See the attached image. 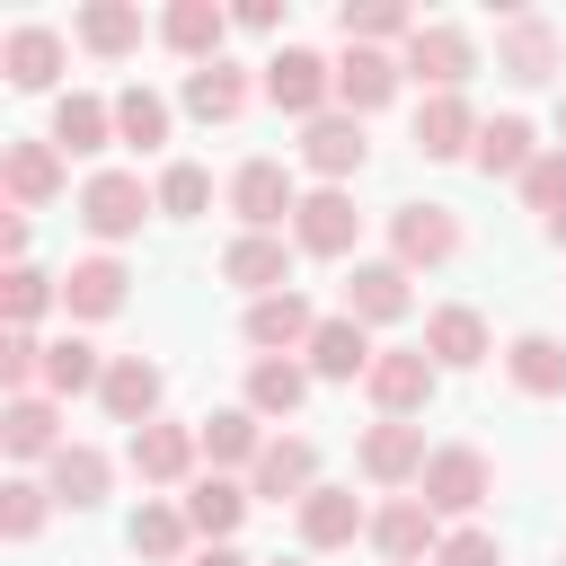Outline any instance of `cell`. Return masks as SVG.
Here are the masks:
<instances>
[{
    "label": "cell",
    "instance_id": "cell-21",
    "mask_svg": "<svg viewBox=\"0 0 566 566\" xmlns=\"http://www.w3.org/2000/svg\"><path fill=\"white\" fill-rule=\"evenodd\" d=\"M62 62H71L62 27H9V35H0V71H9V88H53Z\"/></svg>",
    "mask_w": 566,
    "mask_h": 566
},
{
    "label": "cell",
    "instance_id": "cell-24",
    "mask_svg": "<svg viewBox=\"0 0 566 566\" xmlns=\"http://www.w3.org/2000/svg\"><path fill=\"white\" fill-rule=\"evenodd\" d=\"M256 424H265L256 407H212V416L195 424V442H203L212 478H221V469H256V451H265V433H256Z\"/></svg>",
    "mask_w": 566,
    "mask_h": 566
},
{
    "label": "cell",
    "instance_id": "cell-54",
    "mask_svg": "<svg viewBox=\"0 0 566 566\" xmlns=\"http://www.w3.org/2000/svg\"><path fill=\"white\" fill-rule=\"evenodd\" d=\"M557 566H566V557H557Z\"/></svg>",
    "mask_w": 566,
    "mask_h": 566
},
{
    "label": "cell",
    "instance_id": "cell-49",
    "mask_svg": "<svg viewBox=\"0 0 566 566\" xmlns=\"http://www.w3.org/2000/svg\"><path fill=\"white\" fill-rule=\"evenodd\" d=\"M186 566H265V557H239V548H230V539H212V548H195V557H186Z\"/></svg>",
    "mask_w": 566,
    "mask_h": 566
},
{
    "label": "cell",
    "instance_id": "cell-53",
    "mask_svg": "<svg viewBox=\"0 0 566 566\" xmlns=\"http://www.w3.org/2000/svg\"><path fill=\"white\" fill-rule=\"evenodd\" d=\"M265 566H301V557H265Z\"/></svg>",
    "mask_w": 566,
    "mask_h": 566
},
{
    "label": "cell",
    "instance_id": "cell-14",
    "mask_svg": "<svg viewBox=\"0 0 566 566\" xmlns=\"http://www.w3.org/2000/svg\"><path fill=\"white\" fill-rule=\"evenodd\" d=\"M221 283H239L248 301H265V292H292V248H283L274 230H239V239L221 248Z\"/></svg>",
    "mask_w": 566,
    "mask_h": 566
},
{
    "label": "cell",
    "instance_id": "cell-10",
    "mask_svg": "<svg viewBox=\"0 0 566 566\" xmlns=\"http://www.w3.org/2000/svg\"><path fill=\"white\" fill-rule=\"evenodd\" d=\"M433 380H442V363H433L424 345H389V354L371 363V380H363V389H371V407H380V416H416V407L433 398Z\"/></svg>",
    "mask_w": 566,
    "mask_h": 566
},
{
    "label": "cell",
    "instance_id": "cell-23",
    "mask_svg": "<svg viewBox=\"0 0 566 566\" xmlns=\"http://www.w3.org/2000/svg\"><path fill=\"white\" fill-rule=\"evenodd\" d=\"M310 336H318V310L301 301V292H265V301H248V345L256 354H310Z\"/></svg>",
    "mask_w": 566,
    "mask_h": 566
},
{
    "label": "cell",
    "instance_id": "cell-13",
    "mask_svg": "<svg viewBox=\"0 0 566 566\" xmlns=\"http://www.w3.org/2000/svg\"><path fill=\"white\" fill-rule=\"evenodd\" d=\"M371 548H380L389 566H424V557L442 548V513H433L424 495H398V504L371 513Z\"/></svg>",
    "mask_w": 566,
    "mask_h": 566
},
{
    "label": "cell",
    "instance_id": "cell-22",
    "mask_svg": "<svg viewBox=\"0 0 566 566\" xmlns=\"http://www.w3.org/2000/svg\"><path fill=\"white\" fill-rule=\"evenodd\" d=\"M0 186H9L18 212H44V203L62 195V150H53V142H9V150H0Z\"/></svg>",
    "mask_w": 566,
    "mask_h": 566
},
{
    "label": "cell",
    "instance_id": "cell-6",
    "mask_svg": "<svg viewBox=\"0 0 566 566\" xmlns=\"http://www.w3.org/2000/svg\"><path fill=\"white\" fill-rule=\"evenodd\" d=\"M354 239H363V212H354L345 186L301 195V212H292V248H301V256H354Z\"/></svg>",
    "mask_w": 566,
    "mask_h": 566
},
{
    "label": "cell",
    "instance_id": "cell-47",
    "mask_svg": "<svg viewBox=\"0 0 566 566\" xmlns=\"http://www.w3.org/2000/svg\"><path fill=\"white\" fill-rule=\"evenodd\" d=\"M433 566H504V548H495V531H478V522H460V531H442V548H433Z\"/></svg>",
    "mask_w": 566,
    "mask_h": 566
},
{
    "label": "cell",
    "instance_id": "cell-5",
    "mask_svg": "<svg viewBox=\"0 0 566 566\" xmlns=\"http://www.w3.org/2000/svg\"><path fill=\"white\" fill-rule=\"evenodd\" d=\"M265 97H274L283 115L318 124V115H327V97H336V62H318L310 44H283V53L265 62Z\"/></svg>",
    "mask_w": 566,
    "mask_h": 566
},
{
    "label": "cell",
    "instance_id": "cell-30",
    "mask_svg": "<svg viewBox=\"0 0 566 566\" xmlns=\"http://www.w3.org/2000/svg\"><path fill=\"white\" fill-rule=\"evenodd\" d=\"M159 35H168V53H186V62L203 71V62H221V35H230V9H212V0H177V9L159 18Z\"/></svg>",
    "mask_w": 566,
    "mask_h": 566
},
{
    "label": "cell",
    "instance_id": "cell-12",
    "mask_svg": "<svg viewBox=\"0 0 566 566\" xmlns=\"http://www.w3.org/2000/svg\"><path fill=\"white\" fill-rule=\"evenodd\" d=\"M424 460H433V451H424V424H416V416H380V424L363 433V478H371V486H416Z\"/></svg>",
    "mask_w": 566,
    "mask_h": 566
},
{
    "label": "cell",
    "instance_id": "cell-41",
    "mask_svg": "<svg viewBox=\"0 0 566 566\" xmlns=\"http://www.w3.org/2000/svg\"><path fill=\"white\" fill-rule=\"evenodd\" d=\"M115 142H124V150H159V142H168V97L133 80V88L115 97Z\"/></svg>",
    "mask_w": 566,
    "mask_h": 566
},
{
    "label": "cell",
    "instance_id": "cell-9",
    "mask_svg": "<svg viewBox=\"0 0 566 566\" xmlns=\"http://www.w3.org/2000/svg\"><path fill=\"white\" fill-rule=\"evenodd\" d=\"M389 256L416 274V265H451L460 256V221L442 212V203H398L389 212Z\"/></svg>",
    "mask_w": 566,
    "mask_h": 566
},
{
    "label": "cell",
    "instance_id": "cell-43",
    "mask_svg": "<svg viewBox=\"0 0 566 566\" xmlns=\"http://www.w3.org/2000/svg\"><path fill=\"white\" fill-rule=\"evenodd\" d=\"M44 513H53V486H35V478H9L0 486V539H35Z\"/></svg>",
    "mask_w": 566,
    "mask_h": 566
},
{
    "label": "cell",
    "instance_id": "cell-44",
    "mask_svg": "<svg viewBox=\"0 0 566 566\" xmlns=\"http://www.w3.org/2000/svg\"><path fill=\"white\" fill-rule=\"evenodd\" d=\"M203 203H212V177H203L195 159H168V168H159V212H168V221H195Z\"/></svg>",
    "mask_w": 566,
    "mask_h": 566
},
{
    "label": "cell",
    "instance_id": "cell-1",
    "mask_svg": "<svg viewBox=\"0 0 566 566\" xmlns=\"http://www.w3.org/2000/svg\"><path fill=\"white\" fill-rule=\"evenodd\" d=\"M142 212H159V186H142L133 168H97V177L80 186V230H88V239H106V248H115V239H133V230H142Z\"/></svg>",
    "mask_w": 566,
    "mask_h": 566
},
{
    "label": "cell",
    "instance_id": "cell-20",
    "mask_svg": "<svg viewBox=\"0 0 566 566\" xmlns=\"http://www.w3.org/2000/svg\"><path fill=\"white\" fill-rule=\"evenodd\" d=\"M159 389H168V380H159V363H142V354H115V363H106V389H97V407H106L115 424H133V433H142V424H159Z\"/></svg>",
    "mask_w": 566,
    "mask_h": 566
},
{
    "label": "cell",
    "instance_id": "cell-51",
    "mask_svg": "<svg viewBox=\"0 0 566 566\" xmlns=\"http://www.w3.org/2000/svg\"><path fill=\"white\" fill-rule=\"evenodd\" d=\"M548 239H557V248H566V212H557V221H548Z\"/></svg>",
    "mask_w": 566,
    "mask_h": 566
},
{
    "label": "cell",
    "instance_id": "cell-33",
    "mask_svg": "<svg viewBox=\"0 0 566 566\" xmlns=\"http://www.w3.org/2000/svg\"><path fill=\"white\" fill-rule=\"evenodd\" d=\"M124 283H133V274H124L115 256H80V265L62 274V310H71V318H115V310H124Z\"/></svg>",
    "mask_w": 566,
    "mask_h": 566
},
{
    "label": "cell",
    "instance_id": "cell-31",
    "mask_svg": "<svg viewBox=\"0 0 566 566\" xmlns=\"http://www.w3.org/2000/svg\"><path fill=\"white\" fill-rule=\"evenodd\" d=\"M186 115H195V124H239V115H248V71H239V62L186 71Z\"/></svg>",
    "mask_w": 566,
    "mask_h": 566
},
{
    "label": "cell",
    "instance_id": "cell-50",
    "mask_svg": "<svg viewBox=\"0 0 566 566\" xmlns=\"http://www.w3.org/2000/svg\"><path fill=\"white\" fill-rule=\"evenodd\" d=\"M0 248H9V265H27V212H9V221H0Z\"/></svg>",
    "mask_w": 566,
    "mask_h": 566
},
{
    "label": "cell",
    "instance_id": "cell-34",
    "mask_svg": "<svg viewBox=\"0 0 566 566\" xmlns=\"http://www.w3.org/2000/svg\"><path fill=\"white\" fill-rule=\"evenodd\" d=\"M248 504H256V495H248L239 478H195V486H186V522H195V539H203V548H212V539H230V531L248 522Z\"/></svg>",
    "mask_w": 566,
    "mask_h": 566
},
{
    "label": "cell",
    "instance_id": "cell-17",
    "mask_svg": "<svg viewBox=\"0 0 566 566\" xmlns=\"http://www.w3.org/2000/svg\"><path fill=\"white\" fill-rule=\"evenodd\" d=\"M354 539H371L363 495L354 486H310L301 495V548H354Z\"/></svg>",
    "mask_w": 566,
    "mask_h": 566
},
{
    "label": "cell",
    "instance_id": "cell-36",
    "mask_svg": "<svg viewBox=\"0 0 566 566\" xmlns=\"http://www.w3.org/2000/svg\"><path fill=\"white\" fill-rule=\"evenodd\" d=\"M504 371H513V389H531V398H566V345L539 336V327L504 345Z\"/></svg>",
    "mask_w": 566,
    "mask_h": 566
},
{
    "label": "cell",
    "instance_id": "cell-40",
    "mask_svg": "<svg viewBox=\"0 0 566 566\" xmlns=\"http://www.w3.org/2000/svg\"><path fill=\"white\" fill-rule=\"evenodd\" d=\"M124 539H133V557H150V566H177L186 539H195V522H186V504H142Z\"/></svg>",
    "mask_w": 566,
    "mask_h": 566
},
{
    "label": "cell",
    "instance_id": "cell-37",
    "mask_svg": "<svg viewBox=\"0 0 566 566\" xmlns=\"http://www.w3.org/2000/svg\"><path fill=\"white\" fill-rule=\"evenodd\" d=\"M336 27H345V44H371V53H389V44H398V53H407V35H416L424 18H407L398 0H363V9L345 0V9H336Z\"/></svg>",
    "mask_w": 566,
    "mask_h": 566
},
{
    "label": "cell",
    "instance_id": "cell-42",
    "mask_svg": "<svg viewBox=\"0 0 566 566\" xmlns=\"http://www.w3.org/2000/svg\"><path fill=\"white\" fill-rule=\"evenodd\" d=\"M53 301H62V283H53V274H35V265H9V283H0V318H9V327H35Z\"/></svg>",
    "mask_w": 566,
    "mask_h": 566
},
{
    "label": "cell",
    "instance_id": "cell-45",
    "mask_svg": "<svg viewBox=\"0 0 566 566\" xmlns=\"http://www.w3.org/2000/svg\"><path fill=\"white\" fill-rule=\"evenodd\" d=\"M35 380H44V345H35V327H9L0 336V389L9 398H35Z\"/></svg>",
    "mask_w": 566,
    "mask_h": 566
},
{
    "label": "cell",
    "instance_id": "cell-26",
    "mask_svg": "<svg viewBox=\"0 0 566 566\" xmlns=\"http://www.w3.org/2000/svg\"><path fill=\"white\" fill-rule=\"evenodd\" d=\"M53 150H71V159H88V150H106L115 142V97H88V88H71L62 106H53V133H44Z\"/></svg>",
    "mask_w": 566,
    "mask_h": 566
},
{
    "label": "cell",
    "instance_id": "cell-19",
    "mask_svg": "<svg viewBox=\"0 0 566 566\" xmlns=\"http://www.w3.org/2000/svg\"><path fill=\"white\" fill-rule=\"evenodd\" d=\"M371 363H380V354H371V327H363V318H345V310L318 318V336H310V380H371Z\"/></svg>",
    "mask_w": 566,
    "mask_h": 566
},
{
    "label": "cell",
    "instance_id": "cell-38",
    "mask_svg": "<svg viewBox=\"0 0 566 566\" xmlns=\"http://www.w3.org/2000/svg\"><path fill=\"white\" fill-rule=\"evenodd\" d=\"M80 44H88L97 62H124V53L142 44V9H133V0H88V9H80Z\"/></svg>",
    "mask_w": 566,
    "mask_h": 566
},
{
    "label": "cell",
    "instance_id": "cell-16",
    "mask_svg": "<svg viewBox=\"0 0 566 566\" xmlns=\"http://www.w3.org/2000/svg\"><path fill=\"white\" fill-rule=\"evenodd\" d=\"M318 486V451L301 442V433H283V442H265L256 451V469H248V495L256 504H292L301 513V495Z\"/></svg>",
    "mask_w": 566,
    "mask_h": 566
},
{
    "label": "cell",
    "instance_id": "cell-32",
    "mask_svg": "<svg viewBox=\"0 0 566 566\" xmlns=\"http://www.w3.org/2000/svg\"><path fill=\"white\" fill-rule=\"evenodd\" d=\"M469 159H478V177H531V159H539V133H531L522 115H486Z\"/></svg>",
    "mask_w": 566,
    "mask_h": 566
},
{
    "label": "cell",
    "instance_id": "cell-15",
    "mask_svg": "<svg viewBox=\"0 0 566 566\" xmlns=\"http://www.w3.org/2000/svg\"><path fill=\"white\" fill-rule=\"evenodd\" d=\"M407 310H416V292H407V265H398V256H371V265L345 274V318H363V327H398Z\"/></svg>",
    "mask_w": 566,
    "mask_h": 566
},
{
    "label": "cell",
    "instance_id": "cell-35",
    "mask_svg": "<svg viewBox=\"0 0 566 566\" xmlns=\"http://www.w3.org/2000/svg\"><path fill=\"white\" fill-rule=\"evenodd\" d=\"M301 398H310V363H292V354H256L248 363V407L256 416H301Z\"/></svg>",
    "mask_w": 566,
    "mask_h": 566
},
{
    "label": "cell",
    "instance_id": "cell-3",
    "mask_svg": "<svg viewBox=\"0 0 566 566\" xmlns=\"http://www.w3.org/2000/svg\"><path fill=\"white\" fill-rule=\"evenodd\" d=\"M416 495H424L433 513H478V504L495 495V469H486V451H478V442H442V451L424 460Z\"/></svg>",
    "mask_w": 566,
    "mask_h": 566
},
{
    "label": "cell",
    "instance_id": "cell-27",
    "mask_svg": "<svg viewBox=\"0 0 566 566\" xmlns=\"http://www.w3.org/2000/svg\"><path fill=\"white\" fill-rule=\"evenodd\" d=\"M416 150L424 159H469L478 150V106L469 97H424L416 106Z\"/></svg>",
    "mask_w": 566,
    "mask_h": 566
},
{
    "label": "cell",
    "instance_id": "cell-48",
    "mask_svg": "<svg viewBox=\"0 0 566 566\" xmlns=\"http://www.w3.org/2000/svg\"><path fill=\"white\" fill-rule=\"evenodd\" d=\"M230 27H248V35H274V27H283V0H239V9H230Z\"/></svg>",
    "mask_w": 566,
    "mask_h": 566
},
{
    "label": "cell",
    "instance_id": "cell-29",
    "mask_svg": "<svg viewBox=\"0 0 566 566\" xmlns=\"http://www.w3.org/2000/svg\"><path fill=\"white\" fill-rule=\"evenodd\" d=\"M0 442H9V460H53L62 451V407L35 389V398H9L0 407Z\"/></svg>",
    "mask_w": 566,
    "mask_h": 566
},
{
    "label": "cell",
    "instance_id": "cell-46",
    "mask_svg": "<svg viewBox=\"0 0 566 566\" xmlns=\"http://www.w3.org/2000/svg\"><path fill=\"white\" fill-rule=\"evenodd\" d=\"M522 203H531V212H548V221L566 212V150H557V142L531 159V177H522Z\"/></svg>",
    "mask_w": 566,
    "mask_h": 566
},
{
    "label": "cell",
    "instance_id": "cell-18",
    "mask_svg": "<svg viewBox=\"0 0 566 566\" xmlns=\"http://www.w3.org/2000/svg\"><path fill=\"white\" fill-rule=\"evenodd\" d=\"M398 53H371V44H345V62H336V106L345 115H380L389 97H398Z\"/></svg>",
    "mask_w": 566,
    "mask_h": 566
},
{
    "label": "cell",
    "instance_id": "cell-52",
    "mask_svg": "<svg viewBox=\"0 0 566 566\" xmlns=\"http://www.w3.org/2000/svg\"><path fill=\"white\" fill-rule=\"evenodd\" d=\"M557 150H566V97H557Z\"/></svg>",
    "mask_w": 566,
    "mask_h": 566
},
{
    "label": "cell",
    "instance_id": "cell-11",
    "mask_svg": "<svg viewBox=\"0 0 566 566\" xmlns=\"http://www.w3.org/2000/svg\"><path fill=\"white\" fill-rule=\"evenodd\" d=\"M124 460H133V478L142 486H186L195 478V460H203V442H195V424H142L133 442H124Z\"/></svg>",
    "mask_w": 566,
    "mask_h": 566
},
{
    "label": "cell",
    "instance_id": "cell-7",
    "mask_svg": "<svg viewBox=\"0 0 566 566\" xmlns=\"http://www.w3.org/2000/svg\"><path fill=\"white\" fill-rule=\"evenodd\" d=\"M371 159V142H363V115H345V106H327L318 124H301V168L310 177H327V186H345L354 168Z\"/></svg>",
    "mask_w": 566,
    "mask_h": 566
},
{
    "label": "cell",
    "instance_id": "cell-2",
    "mask_svg": "<svg viewBox=\"0 0 566 566\" xmlns=\"http://www.w3.org/2000/svg\"><path fill=\"white\" fill-rule=\"evenodd\" d=\"M398 71L407 80H424V97H460V80L478 71V44H469V27H416L407 35V53H398Z\"/></svg>",
    "mask_w": 566,
    "mask_h": 566
},
{
    "label": "cell",
    "instance_id": "cell-25",
    "mask_svg": "<svg viewBox=\"0 0 566 566\" xmlns=\"http://www.w3.org/2000/svg\"><path fill=\"white\" fill-rule=\"evenodd\" d=\"M106 451L97 442H62L53 460H44V486H53V504H71V513H88V504H106Z\"/></svg>",
    "mask_w": 566,
    "mask_h": 566
},
{
    "label": "cell",
    "instance_id": "cell-4",
    "mask_svg": "<svg viewBox=\"0 0 566 566\" xmlns=\"http://www.w3.org/2000/svg\"><path fill=\"white\" fill-rule=\"evenodd\" d=\"M557 62H566V35H557L548 18L513 9V18L495 27V71H504L513 88H539V80H557Z\"/></svg>",
    "mask_w": 566,
    "mask_h": 566
},
{
    "label": "cell",
    "instance_id": "cell-8",
    "mask_svg": "<svg viewBox=\"0 0 566 566\" xmlns=\"http://www.w3.org/2000/svg\"><path fill=\"white\" fill-rule=\"evenodd\" d=\"M230 212H239L248 230H283V221L301 212V186H292V168H283V159H248V168L230 177Z\"/></svg>",
    "mask_w": 566,
    "mask_h": 566
},
{
    "label": "cell",
    "instance_id": "cell-39",
    "mask_svg": "<svg viewBox=\"0 0 566 566\" xmlns=\"http://www.w3.org/2000/svg\"><path fill=\"white\" fill-rule=\"evenodd\" d=\"M80 389H106V363L88 336H53L44 345V398H80Z\"/></svg>",
    "mask_w": 566,
    "mask_h": 566
},
{
    "label": "cell",
    "instance_id": "cell-28",
    "mask_svg": "<svg viewBox=\"0 0 566 566\" xmlns=\"http://www.w3.org/2000/svg\"><path fill=\"white\" fill-rule=\"evenodd\" d=\"M424 354H433L442 371H469V363H486V318H478L469 301H442V310L424 318Z\"/></svg>",
    "mask_w": 566,
    "mask_h": 566
}]
</instances>
